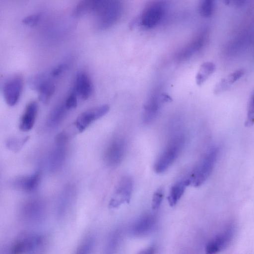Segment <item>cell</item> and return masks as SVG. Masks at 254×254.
Masks as SVG:
<instances>
[{
	"instance_id": "cell-10",
	"label": "cell",
	"mask_w": 254,
	"mask_h": 254,
	"mask_svg": "<svg viewBox=\"0 0 254 254\" xmlns=\"http://www.w3.org/2000/svg\"><path fill=\"white\" fill-rule=\"evenodd\" d=\"M68 136L64 132L56 137L55 145L49 157V166L52 171L58 170L63 165L66 154L65 144Z\"/></svg>"
},
{
	"instance_id": "cell-35",
	"label": "cell",
	"mask_w": 254,
	"mask_h": 254,
	"mask_svg": "<svg viewBox=\"0 0 254 254\" xmlns=\"http://www.w3.org/2000/svg\"><path fill=\"white\" fill-rule=\"evenodd\" d=\"M0 254H15V253L8 244L2 248L0 251Z\"/></svg>"
},
{
	"instance_id": "cell-13",
	"label": "cell",
	"mask_w": 254,
	"mask_h": 254,
	"mask_svg": "<svg viewBox=\"0 0 254 254\" xmlns=\"http://www.w3.org/2000/svg\"><path fill=\"white\" fill-rule=\"evenodd\" d=\"M30 84L32 88L38 91L39 100L44 104L48 103L55 91V84L50 80L49 75H38L31 80Z\"/></svg>"
},
{
	"instance_id": "cell-16",
	"label": "cell",
	"mask_w": 254,
	"mask_h": 254,
	"mask_svg": "<svg viewBox=\"0 0 254 254\" xmlns=\"http://www.w3.org/2000/svg\"><path fill=\"white\" fill-rule=\"evenodd\" d=\"M73 90L83 100H86L90 96L93 85L89 76L86 72L80 71L77 72Z\"/></svg>"
},
{
	"instance_id": "cell-2",
	"label": "cell",
	"mask_w": 254,
	"mask_h": 254,
	"mask_svg": "<svg viewBox=\"0 0 254 254\" xmlns=\"http://www.w3.org/2000/svg\"><path fill=\"white\" fill-rule=\"evenodd\" d=\"M185 141L184 134L182 132L177 133L172 136L154 164L155 172L163 173L170 167L181 152Z\"/></svg>"
},
{
	"instance_id": "cell-9",
	"label": "cell",
	"mask_w": 254,
	"mask_h": 254,
	"mask_svg": "<svg viewBox=\"0 0 254 254\" xmlns=\"http://www.w3.org/2000/svg\"><path fill=\"white\" fill-rule=\"evenodd\" d=\"M23 79L20 75H15L8 79L4 83L2 92L6 103L10 106L18 101L23 88Z\"/></svg>"
},
{
	"instance_id": "cell-26",
	"label": "cell",
	"mask_w": 254,
	"mask_h": 254,
	"mask_svg": "<svg viewBox=\"0 0 254 254\" xmlns=\"http://www.w3.org/2000/svg\"><path fill=\"white\" fill-rule=\"evenodd\" d=\"M215 7V1L212 0H203L201 1L199 3V12L202 16L208 18L213 14Z\"/></svg>"
},
{
	"instance_id": "cell-33",
	"label": "cell",
	"mask_w": 254,
	"mask_h": 254,
	"mask_svg": "<svg viewBox=\"0 0 254 254\" xmlns=\"http://www.w3.org/2000/svg\"><path fill=\"white\" fill-rule=\"evenodd\" d=\"M67 64H61L54 67L50 72V75L52 77H57L60 76L67 68Z\"/></svg>"
},
{
	"instance_id": "cell-4",
	"label": "cell",
	"mask_w": 254,
	"mask_h": 254,
	"mask_svg": "<svg viewBox=\"0 0 254 254\" xmlns=\"http://www.w3.org/2000/svg\"><path fill=\"white\" fill-rule=\"evenodd\" d=\"M43 241L42 235L32 232L21 235L9 245L15 254H26L36 250Z\"/></svg>"
},
{
	"instance_id": "cell-18",
	"label": "cell",
	"mask_w": 254,
	"mask_h": 254,
	"mask_svg": "<svg viewBox=\"0 0 254 254\" xmlns=\"http://www.w3.org/2000/svg\"><path fill=\"white\" fill-rule=\"evenodd\" d=\"M204 42L205 36L203 34L198 35L178 53L177 60L184 61L190 58L202 48Z\"/></svg>"
},
{
	"instance_id": "cell-27",
	"label": "cell",
	"mask_w": 254,
	"mask_h": 254,
	"mask_svg": "<svg viewBox=\"0 0 254 254\" xmlns=\"http://www.w3.org/2000/svg\"><path fill=\"white\" fill-rule=\"evenodd\" d=\"M29 136L24 138L12 137L7 139L6 145L9 149L15 152L19 150L28 140Z\"/></svg>"
},
{
	"instance_id": "cell-6",
	"label": "cell",
	"mask_w": 254,
	"mask_h": 254,
	"mask_svg": "<svg viewBox=\"0 0 254 254\" xmlns=\"http://www.w3.org/2000/svg\"><path fill=\"white\" fill-rule=\"evenodd\" d=\"M20 215L22 219L26 223L38 224L41 222L45 217V205L39 199L28 200L22 206Z\"/></svg>"
},
{
	"instance_id": "cell-11",
	"label": "cell",
	"mask_w": 254,
	"mask_h": 254,
	"mask_svg": "<svg viewBox=\"0 0 254 254\" xmlns=\"http://www.w3.org/2000/svg\"><path fill=\"white\" fill-rule=\"evenodd\" d=\"M109 109V106L105 104L88 109L81 113L75 122V126L78 132L84 131L93 122L106 115Z\"/></svg>"
},
{
	"instance_id": "cell-30",
	"label": "cell",
	"mask_w": 254,
	"mask_h": 254,
	"mask_svg": "<svg viewBox=\"0 0 254 254\" xmlns=\"http://www.w3.org/2000/svg\"><path fill=\"white\" fill-rule=\"evenodd\" d=\"M164 195L163 189L160 188L154 193L152 200V208L153 210L158 209L161 204Z\"/></svg>"
},
{
	"instance_id": "cell-12",
	"label": "cell",
	"mask_w": 254,
	"mask_h": 254,
	"mask_svg": "<svg viewBox=\"0 0 254 254\" xmlns=\"http://www.w3.org/2000/svg\"><path fill=\"white\" fill-rule=\"evenodd\" d=\"M234 231V226L230 225L211 239L206 245L205 254H217L225 249L231 242Z\"/></svg>"
},
{
	"instance_id": "cell-5",
	"label": "cell",
	"mask_w": 254,
	"mask_h": 254,
	"mask_svg": "<svg viewBox=\"0 0 254 254\" xmlns=\"http://www.w3.org/2000/svg\"><path fill=\"white\" fill-rule=\"evenodd\" d=\"M166 11V6L162 1H155L149 4L142 12L140 18V24L145 29L155 27L163 19Z\"/></svg>"
},
{
	"instance_id": "cell-23",
	"label": "cell",
	"mask_w": 254,
	"mask_h": 254,
	"mask_svg": "<svg viewBox=\"0 0 254 254\" xmlns=\"http://www.w3.org/2000/svg\"><path fill=\"white\" fill-rule=\"evenodd\" d=\"M216 66L211 62L203 63L196 75V83L198 85H202L207 79L215 71Z\"/></svg>"
},
{
	"instance_id": "cell-15",
	"label": "cell",
	"mask_w": 254,
	"mask_h": 254,
	"mask_svg": "<svg viewBox=\"0 0 254 254\" xmlns=\"http://www.w3.org/2000/svg\"><path fill=\"white\" fill-rule=\"evenodd\" d=\"M156 219L150 214L141 216L133 223L130 229V233L135 236H141L150 233L154 229Z\"/></svg>"
},
{
	"instance_id": "cell-17",
	"label": "cell",
	"mask_w": 254,
	"mask_h": 254,
	"mask_svg": "<svg viewBox=\"0 0 254 254\" xmlns=\"http://www.w3.org/2000/svg\"><path fill=\"white\" fill-rule=\"evenodd\" d=\"M38 109V104L34 101H31L27 105L20 121L19 128L21 131H28L33 128Z\"/></svg>"
},
{
	"instance_id": "cell-28",
	"label": "cell",
	"mask_w": 254,
	"mask_h": 254,
	"mask_svg": "<svg viewBox=\"0 0 254 254\" xmlns=\"http://www.w3.org/2000/svg\"><path fill=\"white\" fill-rule=\"evenodd\" d=\"M118 241V233L112 232L108 237L103 254H114Z\"/></svg>"
},
{
	"instance_id": "cell-14",
	"label": "cell",
	"mask_w": 254,
	"mask_h": 254,
	"mask_svg": "<svg viewBox=\"0 0 254 254\" xmlns=\"http://www.w3.org/2000/svg\"><path fill=\"white\" fill-rule=\"evenodd\" d=\"M163 102V93L156 91L149 96L143 107L142 120L145 124H150L156 118Z\"/></svg>"
},
{
	"instance_id": "cell-7",
	"label": "cell",
	"mask_w": 254,
	"mask_h": 254,
	"mask_svg": "<svg viewBox=\"0 0 254 254\" xmlns=\"http://www.w3.org/2000/svg\"><path fill=\"white\" fill-rule=\"evenodd\" d=\"M126 150V143L124 139L116 137L113 139L106 148L104 159L108 166L115 167L123 160Z\"/></svg>"
},
{
	"instance_id": "cell-29",
	"label": "cell",
	"mask_w": 254,
	"mask_h": 254,
	"mask_svg": "<svg viewBox=\"0 0 254 254\" xmlns=\"http://www.w3.org/2000/svg\"><path fill=\"white\" fill-rule=\"evenodd\" d=\"M245 125L247 127H250L254 125V92L249 102Z\"/></svg>"
},
{
	"instance_id": "cell-1",
	"label": "cell",
	"mask_w": 254,
	"mask_h": 254,
	"mask_svg": "<svg viewBox=\"0 0 254 254\" xmlns=\"http://www.w3.org/2000/svg\"><path fill=\"white\" fill-rule=\"evenodd\" d=\"M122 12L121 2L118 0H94L91 13L95 17L97 27L105 29L112 26L120 18Z\"/></svg>"
},
{
	"instance_id": "cell-22",
	"label": "cell",
	"mask_w": 254,
	"mask_h": 254,
	"mask_svg": "<svg viewBox=\"0 0 254 254\" xmlns=\"http://www.w3.org/2000/svg\"><path fill=\"white\" fill-rule=\"evenodd\" d=\"M67 110L64 103L55 107L48 117L47 122V126L52 128L59 126L63 120Z\"/></svg>"
},
{
	"instance_id": "cell-36",
	"label": "cell",
	"mask_w": 254,
	"mask_h": 254,
	"mask_svg": "<svg viewBox=\"0 0 254 254\" xmlns=\"http://www.w3.org/2000/svg\"><path fill=\"white\" fill-rule=\"evenodd\" d=\"M155 249L153 246L147 247L141 251L137 254H155Z\"/></svg>"
},
{
	"instance_id": "cell-34",
	"label": "cell",
	"mask_w": 254,
	"mask_h": 254,
	"mask_svg": "<svg viewBox=\"0 0 254 254\" xmlns=\"http://www.w3.org/2000/svg\"><path fill=\"white\" fill-rule=\"evenodd\" d=\"M248 1L243 0H225L224 1L227 5L232 7H241L245 5Z\"/></svg>"
},
{
	"instance_id": "cell-20",
	"label": "cell",
	"mask_w": 254,
	"mask_h": 254,
	"mask_svg": "<svg viewBox=\"0 0 254 254\" xmlns=\"http://www.w3.org/2000/svg\"><path fill=\"white\" fill-rule=\"evenodd\" d=\"M40 177V173L36 172L30 175L17 178L14 182V185L24 191L32 192L38 186Z\"/></svg>"
},
{
	"instance_id": "cell-31",
	"label": "cell",
	"mask_w": 254,
	"mask_h": 254,
	"mask_svg": "<svg viewBox=\"0 0 254 254\" xmlns=\"http://www.w3.org/2000/svg\"><path fill=\"white\" fill-rule=\"evenodd\" d=\"M76 93L72 90L66 98L64 105L66 108L68 110L74 109L77 105V99Z\"/></svg>"
},
{
	"instance_id": "cell-25",
	"label": "cell",
	"mask_w": 254,
	"mask_h": 254,
	"mask_svg": "<svg viewBox=\"0 0 254 254\" xmlns=\"http://www.w3.org/2000/svg\"><path fill=\"white\" fill-rule=\"evenodd\" d=\"M93 0H85L79 1L73 11V15L75 17H80L88 13H91L93 8Z\"/></svg>"
},
{
	"instance_id": "cell-37",
	"label": "cell",
	"mask_w": 254,
	"mask_h": 254,
	"mask_svg": "<svg viewBox=\"0 0 254 254\" xmlns=\"http://www.w3.org/2000/svg\"></svg>"
},
{
	"instance_id": "cell-3",
	"label": "cell",
	"mask_w": 254,
	"mask_h": 254,
	"mask_svg": "<svg viewBox=\"0 0 254 254\" xmlns=\"http://www.w3.org/2000/svg\"><path fill=\"white\" fill-rule=\"evenodd\" d=\"M218 148L213 147L205 153L189 177L190 185L198 187L207 180L213 171L218 158Z\"/></svg>"
},
{
	"instance_id": "cell-21",
	"label": "cell",
	"mask_w": 254,
	"mask_h": 254,
	"mask_svg": "<svg viewBox=\"0 0 254 254\" xmlns=\"http://www.w3.org/2000/svg\"><path fill=\"white\" fill-rule=\"evenodd\" d=\"M190 185V182L188 178L179 181L172 186L168 196V201L171 206L176 205L184 194L186 187Z\"/></svg>"
},
{
	"instance_id": "cell-24",
	"label": "cell",
	"mask_w": 254,
	"mask_h": 254,
	"mask_svg": "<svg viewBox=\"0 0 254 254\" xmlns=\"http://www.w3.org/2000/svg\"><path fill=\"white\" fill-rule=\"evenodd\" d=\"M95 243L93 235L86 236L81 242L74 254H90L94 248Z\"/></svg>"
},
{
	"instance_id": "cell-19",
	"label": "cell",
	"mask_w": 254,
	"mask_h": 254,
	"mask_svg": "<svg viewBox=\"0 0 254 254\" xmlns=\"http://www.w3.org/2000/svg\"><path fill=\"white\" fill-rule=\"evenodd\" d=\"M245 73L244 69H238L222 78L215 85V94H219L227 91L236 82L243 76Z\"/></svg>"
},
{
	"instance_id": "cell-8",
	"label": "cell",
	"mask_w": 254,
	"mask_h": 254,
	"mask_svg": "<svg viewBox=\"0 0 254 254\" xmlns=\"http://www.w3.org/2000/svg\"><path fill=\"white\" fill-rule=\"evenodd\" d=\"M133 190V182L129 176L122 177L119 182L110 202L111 208H117L130 201Z\"/></svg>"
},
{
	"instance_id": "cell-32",
	"label": "cell",
	"mask_w": 254,
	"mask_h": 254,
	"mask_svg": "<svg viewBox=\"0 0 254 254\" xmlns=\"http://www.w3.org/2000/svg\"><path fill=\"white\" fill-rule=\"evenodd\" d=\"M40 19V16L37 14H33L24 17L22 22L25 25L33 26L36 25Z\"/></svg>"
}]
</instances>
